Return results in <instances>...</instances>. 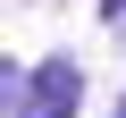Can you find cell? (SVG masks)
Returning a JSON list of instances; mask_svg holds the SVG:
<instances>
[{
	"mask_svg": "<svg viewBox=\"0 0 126 118\" xmlns=\"http://www.w3.org/2000/svg\"><path fill=\"white\" fill-rule=\"evenodd\" d=\"M118 118H126V93H118Z\"/></svg>",
	"mask_w": 126,
	"mask_h": 118,
	"instance_id": "cell-3",
	"label": "cell"
},
{
	"mask_svg": "<svg viewBox=\"0 0 126 118\" xmlns=\"http://www.w3.org/2000/svg\"><path fill=\"white\" fill-rule=\"evenodd\" d=\"M101 17H126V0H101Z\"/></svg>",
	"mask_w": 126,
	"mask_h": 118,
	"instance_id": "cell-2",
	"label": "cell"
},
{
	"mask_svg": "<svg viewBox=\"0 0 126 118\" xmlns=\"http://www.w3.org/2000/svg\"><path fill=\"white\" fill-rule=\"evenodd\" d=\"M84 101V68L76 59H42V68H0V110L9 118H76Z\"/></svg>",
	"mask_w": 126,
	"mask_h": 118,
	"instance_id": "cell-1",
	"label": "cell"
},
{
	"mask_svg": "<svg viewBox=\"0 0 126 118\" xmlns=\"http://www.w3.org/2000/svg\"><path fill=\"white\" fill-rule=\"evenodd\" d=\"M118 34H126V17H118Z\"/></svg>",
	"mask_w": 126,
	"mask_h": 118,
	"instance_id": "cell-4",
	"label": "cell"
}]
</instances>
